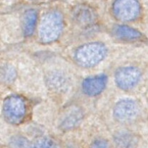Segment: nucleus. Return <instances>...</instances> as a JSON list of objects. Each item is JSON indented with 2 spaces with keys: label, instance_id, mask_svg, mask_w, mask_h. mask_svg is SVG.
<instances>
[{
  "label": "nucleus",
  "instance_id": "obj_1",
  "mask_svg": "<svg viewBox=\"0 0 148 148\" xmlns=\"http://www.w3.org/2000/svg\"><path fill=\"white\" fill-rule=\"evenodd\" d=\"M107 49L101 42H91L79 46L75 50L74 58L83 67H93L101 62L107 55Z\"/></svg>",
  "mask_w": 148,
  "mask_h": 148
},
{
  "label": "nucleus",
  "instance_id": "obj_2",
  "mask_svg": "<svg viewBox=\"0 0 148 148\" xmlns=\"http://www.w3.org/2000/svg\"><path fill=\"white\" fill-rule=\"evenodd\" d=\"M63 29V17L57 11L48 12L39 23L38 34L41 41L49 43L56 40Z\"/></svg>",
  "mask_w": 148,
  "mask_h": 148
},
{
  "label": "nucleus",
  "instance_id": "obj_3",
  "mask_svg": "<svg viewBox=\"0 0 148 148\" xmlns=\"http://www.w3.org/2000/svg\"><path fill=\"white\" fill-rule=\"evenodd\" d=\"M2 112L4 119L9 123L12 124H20L26 116V102L19 95H10L3 102Z\"/></svg>",
  "mask_w": 148,
  "mask_h": 148
},
{
  "label": "nucleus",
  "instance_id": "obj_4",
  "mask_svg": "<svg viewBox=\"0 0 148 148\" xmlns=\"http://www.w3.org/2000/svg\"><path fill=\"white\" fill-rule=\"evenodd\" d=\"M141 7L135 0H118L113 4L115 17L121 21H132L140 14Z\"/></svg>",
  "mask_w": 148,
  "mask_h": 148
},
{
  "label": "nucleus",
  "instance_id": "obj_5",
  "mask_svg": "<svg viewBox=\"0 0 148 148\" xmlns=\"http://www.w3.org/2000/svg\"><path fill=\"white\" fill-rule=\"evenodd\" d=\"M141 78V72L134 66L119 68L115 73V81L119 88L129 90L134 88Z\"/></svg>",
  "mask_w": 148,
  "mask_h": 148
},
{
  "label": "nucleus",
  "instance_id": "obj_6",
  "mask_svg": "<svg viewBox=\"0 0 148 148\" xmlns=\"http://www.w3.org/2000/svg\"><path fill=\"white\" fill-rule=\"evenodd\" d=\"M139 112L138 105L132 99L125 98L119 101L113 108L115 118L120 121H129L133 119Z\"/></svg>",
  "mask_w": 148,
  "mask_h": 148
},
{
  "label": "nucleus",
  "instance_id": "obj_7",
  "mask_svg": "<svg viewBox=\"0 0 148 148\" xmlns=\"http://www.w3.org/2000/svg\"><path fill=\"white\" fill-rule=\"evenodd\" d=\"M107 83V77L104 74L89 77L82 82V90L89 96H96L102 92Z\"/></svg>",
  "mask_w": 148,
  "mask_h": 148
},
{
  "label": "nucleus",
  "instance_id": "obj_8",
  "mask_svg": "<svg viewBox=\"0 0 148 148\" xmlns=\"http://www.w3.org/2000/svg\"><path fill=\"white\" fill-rule=\"evenodd\" d=\"M112 34L115 38L126 41H133L142 38V34L136 29L125 25H117L113 27Z\"/></svg>",
  "mask_w": 148,
  "mask_h": 148
},
{
  "label": "nucleus",
  "instance_id": "obj_9",
  "mask_svg": "<svg viewBox=\"0 0 148 148\" xmlns=\"http://www.w3.org/2000/svg\"><path fill=\"white\" fill-rule=\"evenodd\" d=\"M83 114L79 108H73L67 111L62 116L60 121V127L62 130H69L74 128L81 122Z\"/></svg>",
  "mask_w": 148,
  "mask_h": 148
},
{
  "label": "nucleus",
  "instance_id": "obj_10",
  "mask_svg": "<svg viewBox=\"0 0 148 148\" xmlns=\"http://www.w3.org/2000/svg\"><path fill=\"white\" fill-rule=\"evenodd\" d=\"M114 142L118 148H135L137 140L131 132L120 131L115 135Z\"/></svg>",
  "mask_w": 148,
  "mask_h": 148
},
{
  "label": "nucleus",
  "instance_id": "obj_11",
  "mask_svg": "<svg viewBox=\"0 0 148 148\" xmlns=\"http://www.w3.org/2000/svg\"><path fill=\"white\" fill-rule=\"evenodd\" d=\"M37 21V12L30 9L24 13L23 18V30L26 36H30L33 33Z\"/></svg>",
  "mask_w": 148,
  "mask_h": 148
},
{
  "label": "nucleus",
  "instance_id": "obj_12",
  "mask_svg": "<svg viewBox=\"0 0 148 148\" xmlns=\"http://www.w3.org/2000/svg\"><path fill=\"white\" fill-rule=\"evenodd\" d=\"M11 148H33V144L22 136H14L10 141Z\"/></svg>",
  "mask_w": 148,
  "mask_h": 148
},
{
  "label": "nucleus",
  "instance_id": "obj_13",
  "mask_svg": "<svg viewBox=\"0 0 148 148\" xmlns=\"http://www.w3.org/2000/svg\"><path fill=\"white\" fill-rule=\"evenodd\" d=\"M33 148H57L52 140L46 137L39 138L33 144Z\"/></svg>",
  "mask_w": 148,
  "mask_h": 148
},
{
  "label": "nucleus",
  "instance_id": "obj_14",
  "mask_svg": "<svg viewBox=\"0 0 148 148\" xmlns=\"http://www.w3.org/2000/svg\"><path fill=\"white\" fill-rule=\"evenodd\" d=\"M81 12H81V11L79 10V12H77L78 14H77V18L79 20V21L82 22V23H86V20L85 17L86 19H88L89 20L90 22L92 21V13L90 12V10H86V9H82V10H81Z\"/></svg>",
  "mask_w": 148,
  "mask_h": 148
},
{
  "label": "nucleus",
  "instance_id": "obj_15",
  "mask_svg": "<svg viewBox=\"0 0 148 148\" xmlns=\"http://www.w3.org/2000/svg\"><path fill=\"white\" fill-rule=\"evenodd\" d=\"M90 148H109V144L103 139H98L91 143Z\"/></svg>",
  "mask_w": 148,
  "mask_h": 148
}]
</instances>
